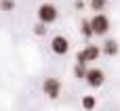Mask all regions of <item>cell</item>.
I'll return each mask as SVG.
<instances>
[{
  "mask_svg": "<svg viewBox=\"0 0 120 111\" xmlns=\"http://www.w3.org/2000/svg\"><path fill=\"white\" fill-rule=\"evenodd\" d=\"M36 13H38V21H42V23H46V25L55 23V21H57V17H59V10H57V6H55V4H51V2H44V4H40Z\"/></svg>",
  "mask_w": 120,
  "mask_h": 111,
  "instance_id": "6da1fadb",
  "label": "cell"
},
{
  "mask_svg": "<svg viewBox=\"0 0 120 111\" xmlns=\"http://www.w3.org/2000/svg\"><path fill=\"white\" fill-rule=\"evenodd\" d=\"M91 25H93L95 36H105L110 31V19H108L105 13H95L93 19H91Z\"/></svg>",
  "mask_w": 120,
  "mask_h": 111,
  "instance_id": "7a4b0ae2",
  "label": "cell"
},
{
  "mask_svg": "<svg viewBox=\"0 0 120 111\" xmlns=\"http://www.w3.org/2000/svg\"><path fill=\"white\" fill-rule=\"evenodd\" d=\"M99 55H101V48L97 46V44H89V46H84L78 55H76V63H91V61H97L99 59Z\"/></svg>",
  "mask_w": 120,
  "mask_h": 111,
  "instance_id": "3957f363",
  "label": "cell"
},
{
  "mask_svg": "<svg viewBox=\"0 0 120 111\" xmlns=\"http://www.w3.org/2000/svg\"><path fill=\"white\" fill-rule=\"evenodd\" d=\"M42 92L49 97V99H57L59 94H61V82L57 80V78H46L44 82H42Z\"/></svg>",
  "mask_w": 120,
  "mask_h": 111,
  "instance_id": "277c9868",
  "label": "cell"
},
{
  "mask_svg": "<svg viewBox=\"0 0 120 111\" xmlns=\"http://www.w3.org/2000/svg\"><path fill=\"white\" fill-rule=\"evenodd\" d=\"M86 84L91 86V88H99V86H103V82H105V73H103V69H99V67H91L89 71H86Z\"/></svg>",
  "mask_w": 120,
  "mask_h": 111,
  "instance_id": "5b68a950",
  "label": "cell"
},
{
  "mask_svg": "<svg viewBox=\"0 0 120 111\" xmlns=\"http://www.w3.org/2000/svg\"><path fill=\"white\" fill-rule=\"evenodd\" d=\"M51 50H53L55 55H59V57L68 55V52H70V40H68L65 36H55V38L51 40Z\"/></svg>",
  "mask_w": 120,
  "mask_h": 111,
  "instance_id": "8992f818",
  "label": "cell"
},
{
  "mask_svg": "<svg viewBox=\"0 0 120 111\" xmlns=\"http://www.w3.org/2000/svg\"><path fill=\"white\" fill-rule=\"evenodd\" d=\"M118 42H116V40H112V38H110V40H105V42H103V48H101V52H103V55H105V57H116V55H118Z\"/></svg>",
  "mask_w": 120,
  "mask_h": 111,
  "instance_id": "52a82bcc",
  "label": "cell"
},
{
  "mask_svg": "<svg viewBox=\"0 0 120 111\" xmlns=\"http://www.w3.org/2000/svg\"><path fill=\"white\" fill-rule=\"evenodd\" d=\"M80 31H82L84 38H93V36H95L93 25H91V19H82V23H80Z\"/></svg>",
  "mask_w": 120,
  "mask_h": 111,
  "instance_id": "ba28073f",
  "label": "cell"
},
{
  "mask_svg": "<svg viewBox=\"0 0 120 111\" xmlns=\"http://www.w3.org/2000/svg\"><path fill=\"white\" fill-rule=\"evenodd\" d=\"M95 105H97V101H95L93 94L82 97V109H84V111H93V109H95Z\"/></svg>",
  "mask_w": 120,
  "mask_h": 111,
  "instance_id": "9c48e42d",
  "label": "cell"
},
{
  "mask_svg": "<svg viewBox=\"0 0 120 111\" xmlns=\"http://www.w3.org/2000/svg\"><path fill=\"white\" fill-rule=\"evenodd\" d=\"M86 71H89V67H86L84 63H76V65H74V76H76L78 80H84V78H86Z\"/></svg>",
  "mask_w": 120,
  "mask_h": 111,
  "instance_id": "30bf717a",
  "label": "cell"
},
{
  "mask_svg": "<svg viewBox=\"0 0 120 111\" xmlns=\"http://www.w3.org/2000/svg\"><path fill=\"white\" fill-rule=\"evenodd\" d=\"M105 6H108V0H91V8L95 13H103Z\"/></svg>",
  "mask_w": 120,
  "mask_h": 111,
  "instance_id": "8fae6325",
  "label": "cell"
},
{
  "mask_svg": "<svg viewBox=\"0 0 120 111\" xmlns=\"http://www.w3.org/2000/svg\"><path fill=\"white\" fill-rule=\"evenodd\" d=\"M46 29H49V27H46V23H42V21H38V23L34 25V34H36V36H44Z\"/></svg>",
  "mask_w": 120,
  "mask_h": 111,
  "instance_id": "7c38bea8",
  "label": "cell"
},
{
  "mask_svg": "<svg viewBox=\"0 0 120 111\" xmlns=\"http://www.w3.org/2000/svg\"><path fill=\"white\" fill-rule=\"evenodd\" d=\"M0 8L6 10V13L13 10V8H15V0H0Z\"/></svg>",
  "mask_w": 120,
  "mask_h": 111,
  "instance_id": "4fadbf2b",
  "label": "cell"
},
{
  "mask_svg": "<svg viewBox=\"0 0 120 111\" xmlns=\"http://www.w3.org/2000/svg\"><path fill=\"white\" fill-rule=\"evenodd\" d=\"M76 8H84V2L82 0H76Z\"/></svg>",
  "mask_w": 120,
  "mask_h": 111,
  "instance_id": "5bb4252c",
  "label": "cell"
}]
</instances>
